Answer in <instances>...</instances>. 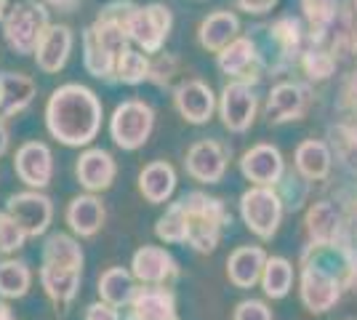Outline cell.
<instances>
[{
	"label": "cell",
	"instance_id": "obj_1",
	"mask_svg": "<svg viewBox=\"0 0 357 320\" xmlns=\"http://www.w3.org/2000/svg\"><path fill=\"white\" fill-rule=\"evenodd\" d=\"M45 123L51 137L67 147H83L96 139L102 125V105L86 86H61L51 93L45 107Z\"/></svg>",
	"mask_w": 357,
	"mask_h": 320
},
{
	"label": "cell",
	"instance_id": "obj_2",
	"mask_svg": "<svg viewBox=\"0 0 357 320\" xmlns=\"http://www.w3.org/2000/svg\"><path fill=\"white\" fill-rule=\"evenodd\" d=\"M131 6H123V14H102L99 22L86 30V67L93 77H109L118 67L120 54L128 43L126 14Z\"/></svg>",
	"mask_w": 357,
	"mask_h": 320
},
{
	"label": "cell",
	"instance_id": "obj_3",
	"mask_svg": "<svg viewBox=\"0 0 357 320\" xmlns=\"http://www.w3.org/2000/svg\"><path fill=\"white\" fill-rule=\"evenodd\" d=\"M181 206L187 213V243L200 254H211L219 245L222 229L227 224H232V216L227 211V206L219 198H211L206 192L184 195Z\"/></svg>",
	"mask_w": 357,
	"mask_h": 320
},
{
	"label": "cell",
	"instance_id": "obj_4",
	"mask_svg": "<svg viewBox=\"0 0 357 320\" xmlns=\"http://www.w3.org/2000/svg\"><path fill=\"white\" fill-rule=\"evenodd\" d=\"M240 213H243V222L245 227L251 229L253 235L259 238H272L278 227H280V219H283V198L264 184H256L251 190L243 192L240 198Z\"/></svg>",
	"mask_w": 357,
	"mask_h": 320
},
{
	"label": "cell",
	"instance_id": "obj_5",
	"mask_svg": "<svg viewBox=\"0 0 357 320\" xmlns=\"http://www.w3.org/2000/svg\"><path fill=\"white\" fill-rule=\"evenodd\" d=\"M3 30H6V40L11 43L14 51L32 54L40 43L43 32L48 30L45 27V11L35 3L22 0L3 14Z\"/></svg>",
	"mask_w": 357,
	"mask_h": 320
},
{
	"label": "cell",
	"instance_id": "obj_6",
	"mask_svg": "<svg viewBox=\"0 0 357 320\" xmlns=\"http://www.w3.org/2000/svg\"><path fill=\"white\" fill-rule=\"evenodd\" d=\"M152 125H155L152 107L139 99H128L115 109L109 131L120 150H139L152 134Z\"/></svg>",
	"mask_w": 357,
	"mask_h": 320
},
{
	"label": "cell",
	"instance_id": "obj_7",
	"mask_svg": "<svg viewBox=\"0 0 357 320\" xmlns=\"http://www.w3.org/2000/svg\"><path fill=\"white\" fill-rule=\"evenodd\" d=\"M126 30L128 38L136 40L144 51H158L171 30V11L160 3H152L147 8L131 6L126 14Z\"/></svg>",
	"mask_w": 357,
	"mask_h": 320
},
{
	"label": "cell",
	"instance_id": "obj_8",
	"mask_svg": "<svg viewBox=\"0 0 357 320\" xmlns=\"http://www.w3.org/2000/svg\"><path fill=\"white\" fill-rule=\"evenodd\" d=\"M6 213H11L30 238H38L51 224L54 206H51V200L45 198L40 190H27V192H16V195L8 198Z\"/></svg>",
	"mask_w": 357,
	"mask_h": 320
},
{
	"label": "cell",
	"instance_id": "obj_9",
	"mask_svg": "<svg viewBox=\"0 0 357 320\" xmlns=\"http://www.w3.org/2000/svg\"><path fill=\"white\" fill-rule=\"evenodd\" d=\"M342 289L336 275L328 273L320 261H310L301 273V302L310 312H328L339 302Z\"/></svg>",
	"mask_w": 357,
	"mask_h": 320
},
{
	"label": "cell",
	"instance_id": "obj_10",
	"mask_svg": "<svg viewBox=\"0 0 357 320\" xmlns=\"http://www.w3.org/2000/svg\"><path fill=\"white\" fill-rule=\"evenodd\" d=\"M14 171L22 182L32 190H43L54 176V158L43 142H27L19 147L14 158Z\"/></svg>",
	"mask_w": 357,
	"mask_h": 320
},
{
	"label": "cell",
	"instance_id": "obj_11",
	"mask_svg": "<svg viewBox=\"0 0 357 320\" xmlns=\"http://www.w3.org/2000/svg\"><path fill=\"white\" fill-rule=\"evenodd\" d=\"M187 174L195 182L200 184H216L222 182V176L227 174V150L213 139H203L192 144V150L187 153Z\"/></svg>",
	"mask_w": 357,
	"mask_h": 320
},
{
	"label": "cell",
	"instance_id": "obj_12",
	"mask_svg": "<svg viewBox=\"0 0 357 320\" xmlns=\"http://www.w3.org/2000/svg\"><path fill=\"white\" fill-rule=\"evenodd\" d=\"M131 273L144 286H163L165 280L176 277L178 267L176 259L160 248V245H142L131 259Z\"/></svg>",
	"mask_w": 357,
	"mask_h": 320
},
{
	"label": "cell",
	"instance_id": "obj_13",
	"mask_svg": "<svg viewBox=\"0 0 357 320\" xmlns=\"http://www.w3.org/2000/svg\"><path fill=\"white\" fill-rule=\"evenodd\" d=\"M253 118H256V96H253L251 86L235 80L222 91V121L229 131L243 134L251 128Z\"/></svg>",
	"mask_w": 357,
	"mask_h": 320
},
{
	"label": "cell",
	"instance_id": "obj_14",
	"mask_svg": "<svg viewBox=\"0 0 357 320\" xmlns=\"http://www.w3.org/2000/svg\"><path fill=\"white\" fill-rule=\"evenodd\" d=\"M240 171H243V176L248 182L272 187V184H278L283 179V171H285L283 155H280L278 147H272V144H256V147H251L248 153L243 155Z\"/></svg>",
	"mask_w": 357,
	"mask_h": 320
},
{
	"label": "cell",
	"instance_id": "obj_15",
	"mask_svg": "<svg viewBox=\"0 0 357 320\" xmlns=\"http://www.w3.org/2000/svg\"><path fill=\"white\" fill-rule=\"evenodd\" d=\"M75 174H77V182L83 184L89 192H105L115 182L118 166H115L112 155L107 153V150L96 147V150H86L77 158Z\"/></svg>",
	"mask_w": 357,
	"mask_h": 320
},
{
	"label": "cell",
	"instance_id": "obj_16",
	"mask_svg": "<svg viewBox=\"0 0 357 320\" xmlns=\"http://www.w3.org/2000/svg\"><path fill=\"white\" fill-rule=\"evenodd\" d=\"M131 315L136 320H171L176 318V299L165 286H144L131 296Z\"/></svg>",
	"mask_w": 357,
	"mask_h": 320
},
{
	"label": "cell",
	"instance_id": "obj_17",
	"mask_svg": "<svg viewBox=\"0 0 357 320\" xmlns=\"http://www.w3.org/2000/svg\"><path fill=\"white\" fill-rule=\"evenodd\" d=\"M264 264H267L264 248H259V245H240L238 251H232V257L227 259V277L238 289H253V283L261 280Z\"/></svg>",
	"mask_w": 357,
	"mask_h": 320
},
{
	"label": "cell",
	"instance_id": "obj_18",
	"mask_svg": "<svg viewBox=\"0 0 357 320\" xmlns=\"http://www.w3.org/2000/svg\"><path fill=\"white\" fill-rule=\"evenodd\" d=\"M219 67L227 75L238 77L243 83L259 80V54L248 38H235L227 48L219 51Z\"/></svg>",
	"mask_w": 357,
	"mask_h": 320
},
{
	"label": "cell",
	"instance_id": "obj_19",
	"mask_svg": "<svg viewBox=\"0 0 357 320\" xmlns=\"http://www.w3.org/2000/svg\"><path fill=\"white\" fill-rule=\"evenodd\" d=\"M176 109L181 112V118L190 123H206L211 121L213 115V107H216V99H213V91H211L206 83L200 80H187L176 89Z\"/></svg>",
	"mask_w": 357,
	"mask_h": 320
},
{
	"label": "cell",
	"instance_id": "obj_20",
	"mask_svg": "<svg viewBox=\"0 0 357 320\" xmlns=\"http://www.w3.org/2000/svg\"><path fill=\"white\" fill-rule=\"evenodd\" d=\"M105 206H102V200L93 198V195H77L67 206V224L80 238H93L99 229L105 227Z\"/></svg>",
	"mask_w": 357,
	"mask_h": 320
},
{
	"label": "cell",
	"instance_id": "obj_21",
	"mask_svg": "<svg viewBox=\"0 0 357 320\" xmlns=\"http://www.w3.org/2000/svg\"><path fill=\"white\" fill-rule=\"evenodd\" d=\"M70 48H73L70 27H48L43 32V38H40V43H38V48H35L38 67L43 73H59L61 67L67 64Z\"/></svg>",
	"mask_w": 357,
	"mask_h": 320
},
{
	"label": "cell",
	"instance_id": "obj_22",
	"mask_svg": "<svg viewBox=\"0 0 357 320\" xmlns=\"http://www.w3.org/2000/svg\"><path fill=\"white\" fill-rule=\"evenodd\" d=\"M307 109V91L296 83H280L269 93L267 118L269 123H288L298 121Z\"/></svg>",
	"mask_w": 357,
	"mask_h": 320
},
{
	"label": "cell",
	"instance_id": "obj_23",
	"mask_svg": "<svg viewBox=\"0 0 357 320\" xmlns=\"http://www.w3.org/2000/svg\"><path fill=\"white\" fill-rule=\"evenodd\" d=\"M80 273L83 270H67V267L43 264L40 267V283H43V291L48 294V299L56 307L70 305L77 296V289H80Z\"/></svg>",
	"mask_w": 357,
	"mask_h": 320
},
{
	"label": "cell",
	"instance_id": "obj_24",
	"mask_svg": "<svg viewBox=\"0 0 357 320\" xmlns=\"http://www.w3.org/2000/svg\"><path fill=\"white\" fill-rule=\"evenodd\" d=\"M139 190L149 203H165L176 190V171L165 160H155L139 174Z\"/></svg>",
	"mask_w": 357,
	"mask_h": 320
},
{
	"label": "cell",
	"instance_id": "obj_25",
	"mask_svg": "<svg viewBox=\"0 0 357 320\" xmlns=\"http://www.w3.org/2000/svg\"><path fill=\"white\" fill-rule=\"evenodd\" d=\"M35 96V83L32 77L22 73H3L0 75V115L3 118H14L16 112H22Z\"/></svg>",
	"mask_w": 357,
	"mask_h": 320
},
{
	"label": "cell",
	"instance_id": "obj_26",
	"mask_svg": "<svg viewBox=\"0 0 357 320\" xmlns=\"http://www.w3.org/2000/svg\"><path fill=\"white\" fill-rule=\"evenodd\" d=\"M238 16L229 14V11H219V14H211L203 24H200V43L208 51H222L227 48L235 35H238Z\"/></svg>",
	"mask_w": 357,
	"mask_h": 320
},
{
	"label": "cell",
	"instance_id": "obj_27",
	"mask_svg": "<svg viewBox=\"0 0 357 320\" xmlns=\"http://www.w3.org/2000/svg\"><path fill=\"white\" fill-rule=\"evenodd\" d=\"M43 264L51 267H67V270H83V251L75 238L64 232H54L43 245Z\"/></svg>",
	"mask_w": 357,
	"mask_h": 320
},
{
	"label": "cell",
	"instance_id": "obj_28",
	"mask_svg": "<svg viewBox=\"0 0 357 320\" xmlns=\"http://www.w3.org/2000/svg\"><path fill=\"white\" fill-rule=\"evenodd\" d=\"M296 168L304 179L320 182L331 174V153L323 142L307 139L304 144H298L296 150Z\"/></svg>",
	"mask_w": 357,
	"mask_h": 320
},
{
	"label": "cell",
	"instance_id": "obj_29",
	"mask_svg": "<svg viewBox=\"0 0 357 320\" xmlns=\"http://www.w3.org/2000/svg\"><path fill=\"white\" fill-rule=\"evenodd\" d=\"M134 273L123 270V267H109L99 277V296L115 307L131 305L134 296Z\"/></svg>",
	"mask_w": 357,
	"mask_h": 320
},
{
	"label": "cell",
	"instance_id": "obj_30",
	"mask_svg": "<svg viewBox=\"0 0 357 320\" xmlns=\"http://www.w3.org/2000/svg\"><path fill=\"white\" fill-rule=\"evenodd\" d=\"M307 232L317 245H331V241L339 232V211L333 203H314L307 213Z\"/></svg>",
	"mask_w": 357,
	"mask_h": 320
},
{
	"label": "cell",
	"instance_id": "obj_31",
	"mask_svg": "<svg viewBox=\"0 0 357 320\" xmlns=\"http://www.w3.org/2000/svg\"><path fill=\"white\" fill-rule=\"evenodd\" d=\"M261 286L269 299H283L294 286V264L283 257H267L264 273H261Z\"/></svg>",
	"mask_w": 357,
	"mask_h": 320
},
{
	"label": "cell",
	"instance_id": "obj_32",
	"mask_svg": "<svg viewBox=\"0 0 357 320\" xmlns=\"http://www.w3.org/2000/svg\"><path fill=\"white\" fill-rule=\"evenodd\" d=\"M32 286V273L24 261H0V296L3 299H22Z\"/></svg>",
	"mask_w": 357,
	"mask_h": 320
},
{
	"label": "cell",
	"instance_id": "obj_33",
	"mask_svg": "<svg viewBox=\"0 0 357 320\" xmlns=\"http://www.w3.org/2000/svg\"><path fill=\"white\" fill-rule=\"evenodd\" d=\"M155 232H158V238L165 241V243H187V213H184L181 200L174 203V206L158 219Z\"/></svg>",
	"mask_w": 357,
	"mask_h": 320
},
{
	"label": "cell",
	"instance_id": "obj_34",
	"mask_svg": "<svg viewBox=\"0 0 357 320\" xmlns=\"http://www.w3.org/2000/svg\"><path fill=\"white\" fill-rule=\"evenodd\" d=\"M149 70H152V61L144 56V54H139V51H123L118 59V67H115V73L123 83H128V86H136V83H144L149 77Z\"/></svg>",
	"mask_w": 357,
	"mask_h": 320
},
{
	"label": "cell",
	"instance_id": "obj_35",
	"mask_svg": "<svg viewBox=\"0 0 357 320\" xmlns=\"http://www.w3.org/2000/svg\"><path fill=\"white\" fill-rule=\"evenodd\" d=\"M30 235L22 229V224L16 222L11 213H0V251L3 254H11V251H19L24 241H27Z\"/></svg>",
	"mask_w": 357,
	"mask_h": 320
},
{
	"label": "cell",
	"instance_id": "obj_36",
	"mask_svg": "<svg viewBox=\"0 0 357 320\" xmlns=\"http://www.w3.org/2000/svg\"><path fill=\"white\" fill-rule=\"evenodd\" d=\"M304 70L310 73V77H317V80H323L333 73V59L323 54V51H310L307 56H304Z\"/></svg>",
	"mask_w": 357,
	"mask_h": 320
},
{
	"label": "cell",
	"instance_id": "obj_37",
	"mask_svg": "<svg viewBox=\"0 0 357 320\" xmlns=\"http://www.w3.org/2000/svg\"><path fill=\"white\" fill-rule=\"evenodd\" d=\"M232 320H272V310L259 299H245L235 307V318Z\"/></svg>",
	"mask_w": 357,
	"mask_h": 320
},
{
	"label": "cell",
	"instance_id": "obj_38",
	"mask_svg": "<svg viewBox=\"0 0 357 320\" xmlns=\"http://www.w3.org/2000/svg\"><path fill=\"white\" fill-rule=\"evenodd\" d=\"M83 320H120V312L115 305H109V302H93V305H89V310H86V318Z\"/></svg>",
	"mask_w": 357,
	"mask_h": 320
},
{
	"label": "cell",
	"instance_id": "obj_39",
	"mask_svg": "<svg viewBox=\"0 0 357 320\" xmlns=\"http://www.w3.org/2000/svg\"><path fill=\"white\" fill-rule=\"evenodd\" d=\"M238 3L248 11V14H267L278 0H238Z\"/></svg>",
	"mask_w": 357,
	"mask_h": 320
},
{
	"label": "cell",
	"instance_id": "obj_40",
	"mask_svg": "<svg viewBox=\"0 0 357 320\" xmlns=\"http://www.w3.org/2000/svg\"><path fill=\"white\" fill-rule=\"evenodd\" d=\"M6 150H8V131H6V125L0 123V158L6 155Z\"/></svg>",
	"mask_w": 357,
	"mask_h": 320
},
{
	"label": "cell",
	"instance_id": "obj_41",
	"mask_svg": "<svg viewBox=\"0 0 357 320\" xmlns=\"http://www.w3.org/2000/svg\"><path fill=\"white\" fill-rule=\"evenodd\" d=\"M48 3H51V6H59V8H64V11H73L80 0H48Z\"/></svg>",
	"mask_w": 357,
	"mask_h": 320
},
{
	"label": "cell",
	"instance_id": "obj_42",
	"mask_svg": "<svg viewBox=\"0 0 357 320\" xmlns=\"http://www.w3.org/2000/svg\"><path fill=\"white\" fill-rule=\"evenodd\" d=\"M0 320H16V315L11 312V307L6 302H0Z\"/></svg>",
	"mask_w": 357,
	"mask_h": 320
},
{
	"label": "cell",
	"instance_id": "obj_43",
	"mask_svg": "<svg viewBox=\"0 0 357 320\" xmlns=\"http://www.w3.org/2000/svg\"><path fill=\"white\" fill-rule=\"evenodd\" d=\"M128 320H136V318H134V315H131V318H128Z\"/></svg>",
	"mask_w": 357,
	"mask_h": 320
},
{
	"label": "cell",
	"instance_id": "obj_44",
	"mask_svg": "<svg viewBox=\"0 0 357 320\" xmlns=\"http://www.w3.org/2000/svg\"><path fill=\"white\" fill-rule=\"evenodd\" d=\"M171 320H176V318H171Z\"/></svg>",
	"mask_w": 357,
	"mask_h": 320
}]
</instances>
